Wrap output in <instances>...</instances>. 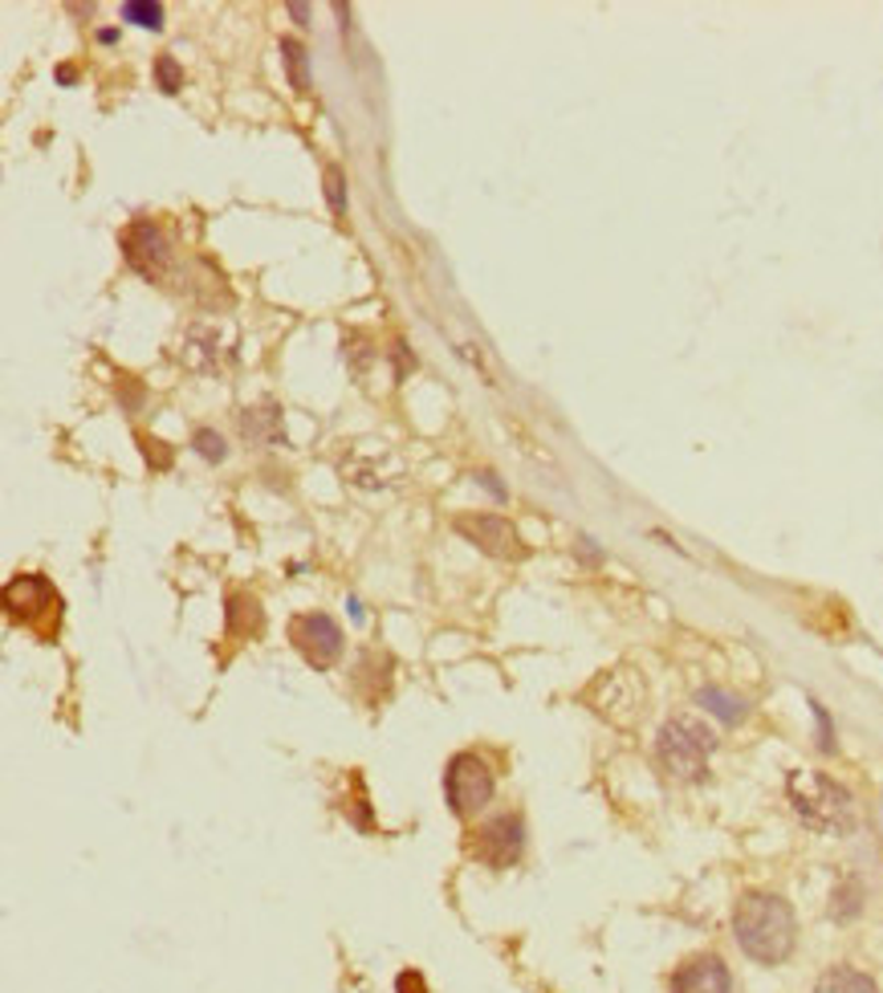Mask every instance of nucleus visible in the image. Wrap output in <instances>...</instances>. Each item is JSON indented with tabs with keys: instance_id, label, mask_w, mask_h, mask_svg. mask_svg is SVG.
Segmentation results:
<instances>
[{
	"instance_id": "10",
	"label": "nucleus",
	"mask_w": 883,
	"mask_h": 993,
	"mask_svg": "<svg viewBox=\"0 0 883 993\" xmlns=\"http://www.w3.org/2000/svg\"><path fill=\"white\" fill-rule=\"evenodd\" d=\"M672 993H733V973L716 952H697L672 973Z\"/></svg>"
},
{
	"instance_id": "13",
	"label": "nucleus",
	"mask_w": 883,
	"mask_h": 993,
	"mask_svg": "<svg viewBox=\"0 0 883 993\" xmlns=\"http://www.w3.org/2000/svg\"><path fill=\"white\" fill-rule=\"evenodd\" d=\"M282 61L285 70H289V86L298 90V94H306L310 90V73H306V45L298 37H282Z\"/></svg>"
},
{
	"instance_id": "14",
	"label": "nucleus",
	"mask_w": 883,
	"mask_h": 993,
	"mask_svg": "<svg viewBox=\"0 0 883 993\" xmlns=\"http://www.w3.org/2000/svg\"><path fill=\"white\" fill-rule=\"evenodd\" d=\"M277 424H282L277 407H265V412H244V416H241L244 436H253V440H285V436L270 432V428H277Z\"/></svg>"
},
{
	"instance_id": "15",
	"label": "nucleus",
	"mask_w": 883,
	"mask_h": 993,
	"mask_svg": "<svg viewBox=\"0 0 883 993\" xmlns=\"http://www.w3.org/2000/svg\"><path fill=\"white\" fill-rule=\"evenodd\" d=\"M123 16L142 25V30H163V4H147V0H130L123 4Z\"/></svg>"
},
{
	"instance_id": "20",
	"label": "nucleus",
	"mask_w": 883,
	"mask_h": 993,
	"mask_svg": "<svg viewBox=\"0 0 883 993\" xmlns=\"http://www.w3.org/2000/svg\"><path fill=\"white\" fill-rule=\"evenodd\" d=\"M289 16H298V25H310V21H306V16H310L306 4H289Z\"/></svg>"
},
{
	"instance_id": "6",
	"label": "nucleus",
	"mask_w": 883,
	"mask_h": 993,
	"mask_svg": "<svg viewBox=\"0 0 883 993\" xmlns=\"http://www.w3.org/2000/svg\"><path fill=\"white\" fill-rule=\"evenodd\" d=\"M289 639L301 651V660L310 663V668H318V672H326V668H334L342 660V627L330 615H322V611L294 615L289 620Z\"/></svg>"
},
{
	"instance_id": "17",
	"label": "nucleus",
	"mask_w": 883,
	"mask_h": 993,
	"mask_svg": "<svg viewBox=\"0 0 883 993\" xmlns=\"http://www.w3.org/2000/svg\"><path fill=\"white\" fill-rule=\"evenodd\" d=\"M326 200L334 208V217L346 212V180H342V168H326Z\"/></svg>"
},
{
	"instance_id": "19",
	"label": "nucleus",
	"mask_w": 883,
	"mask_h": 993,
	"mask_svg": "<svg viewBox=\"0 0 883 993\" xmlns=\"http://www.w3.org/2000/svg\"><path fill=\"white\" fill-rule=\"evenodd\" d=\"M395 993H427L424 973H415V969H403V973L395 978Z\"/></svg>"
},
{
	"instance_id": "16",
	"label": "nucleus",
	"mask_w": 883,
	"mask_h": 993,
	"mask_svg": "<svg viewBox=\"0 0 883 993\" xmlns=\"http://www.w3.org/2000/svg\"><path fill=\"white\" fill-rule=\"evenodd\" d=\"M192 448H196V452H199V457H204V461H213V464H216V461H225V457H228L225 440H220V436H216V432H208V428H204V432H196V440H192Z\"/></svg>"
},
{
	"instance_id": "2",
	"label": "nucleus",
	"mask_w": 883,
	"mask_h": 993,
	"mask_svg": "<svg viewBox=\"0 0 883 993\" xmlns=\"http://www.w3.org/2000/svg\"><path fill=\"white\" fill-rule=\"evenodd\" d=\"M785 798H790L798 822L811 827L814 835L842 839L855 831V798L835 777L818 774V770H794L785 777Z\"/></svg>"
},
{
	"instance_id": "18",
	"label": "nucleus",
	"mask_w": 883,
	"mask_h": 993,
	"mask_svg": "<svg viewBox=\"0 0 883 993\" xmlns=\"http://www.w3.org/2000/svg\"><path fill=\"white\" fill-rule=\"evenodd\" d=\"M156 73H159V86L168 90V94H175V90L184 86V70H180V66H175V58H168V54L156 61Z\"/></svg>"
},
{
	"instance_id": "4",
	"label": "nucleus",
	"mask_w": 883,
	"mask_h": 993,
	"mask_svg": "<svg viewBox=\"0 0 883 993\" xmlns=\"http://www.w3.org/2000/svg\"><path fill=\"white\" fill-rule=\"evenodd\" d=\"M493 794H497V777L489 762L477 753H456L444 770V798L456 819H477L493 803Z\"/></svg>"
},
{
	"instance_id": "11",
	"label": "nucleus",
	"mask_w": 883,
	"mask_h": 993,
	"mask_svg": "<svg viewBox=\"0 0 883 993\" xmlns=\"http://www.w3.org/2000/svg\"><path fill=\"white\" fill-rule=\"evenodd\" d=\"M814 993H883L875 978H868L855 965H830L823 978L814 981Z\"/></svg>"
},
{
	"instance_id": "5",
	"label": "nucleus",
	"mask_w": 883,
	"mask_h": 993,
	"mask_svg": "<svg viewBox=\"0 0 883 993\" xmlns=\"http://www.w3.org/2000/svg\"><path fill=\"white\" fill-rule=\"evenodd\" d=\"M4 615L21 627L49 632V623H57L54 582L42 575H16L13 582H4Z\"/></svg>"
},
{
	"instance_id": "3",
	"label": "nucleus",
	"mask_w": 883,
	"mask_h": 993,
	"mask_svg": "<svg viewBox=\"0 0 883 993\" xmlns=\"http://www.w3.org/2000/svg\"><path fill=\"white\" fill-rule=\"evenodd\" d=\"M716 749V734L700 717H672L660 725L655 734V762L664 765V774L676 782H700L709 774V758Z\"/></svg>"
},
{
	"instance_id": "1",
	"label": "nucleus",
	"mask_w": 883,
	"mask_h": 993,
	"mask_svg": "<svg viewBox=\"0 0 883 993\" xmlns=\"http://www.w3.org/2000/svg\"><path fill=\"white\" fill-rule=\"evenodd\" d=\"M733 936L749 961L785 965L798 945L794 908L778 892H745L733 908Z\"/></svg>"
},
{
	"instance_id": "8",
	"label": "nucleus",
	"mask_w": 883,
	"mask_h": 993,
	"mask_svg": "<svg viewBox=\"0 0 883 993\" xmlns=\"http://www.w3.org/2000/svg\"><path fill=\"white\" fill-rule=\"evenodd\" d=\"M123 257H127L130 269H139L142 277H163V269H168L171 261V245L168 236L159 232V224H151V220H135L127 232H123Z\"/></svg>"
},
{
	"instance_id": "7",
	"label": "nucleus",
	"mask_w": 883,
	"mask_h": 993,
	"mask_svg": "<svg viewBox=\"0 0 883 993\" xmlns=\"http://www.w3.org/2000/svg\"><path fill=\"white\" fill-rule=\"evenodd\" d=\"M526 851V822L517 815H497L484 827H477V839H472V855L489 867H513Z\"/></svg>"
},
{
	"instance_id": "9",
	"label": "nucleus",
	"mask_w": 883,
	"mask_h": 993,
	"mask_svg": "<svg viewBox=\"0 0 883 993\" xmlns=\"http://www.w3.org/2000/svg\"><path fill=\"white\" fill-rule=\"evenodd\" d=\"M456 533H465L472 546L493 554V558H521V538L509 521L497 513H477V518H456Z\"/></svg>"
},
{
	"instance_id": "12",
	"label": "nucleus",
	"mask_w": 883,
	"mask_h": 993,
	"mask_svg": "<svg viewBox=\"0 0 883 993\" xmlns=\"http://www.w3.org/2000/svg\"><path fill=\"white\" fill-rule=\"evenodd\" d=\"M697 705H704L712 717H721L725 725H737V720L745 717V701H737V696H729V692H721V689H700Z\"/></svg>"
}]
</instances>
